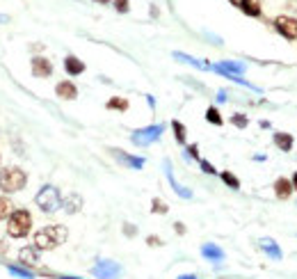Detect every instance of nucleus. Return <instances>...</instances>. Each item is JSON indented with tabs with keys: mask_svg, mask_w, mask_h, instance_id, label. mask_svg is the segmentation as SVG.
Listing matches in <instances>:
<instances>
[{
	"mask_svg": "<svg viewBox=\"0 0 297 279\" xmlns=\"http://www.w3.org/2000/svg\"><path fill=\"white\" fill-rule=\"evenodd\" d=\"M66 236H69V231L62 224L44 226L42 231L35 233V247L37 250H55V247L64 243Z\"/></svg>",
	"mask_w": 297,
	"mask_h": 279,
	"instance_id": "f257e3e1",
	"label": "nucleus"
},
{
	"mask_svg": "<svg viewBox=\"0 0 297 279\" xmlns=\"http://www.w3.org/2000/svg\"><path fill=\"white\" fill-rule=\"evenodd\" d=\"M28 183V174L21 167L0 169V190L2 192H21Z\"/></svg>",
	"mask_w": 297,
	"mask_h": 279,
	"instance_id": "f03ea898",
	"label": "nucleus"
},
{
	"mask_svg": "<svg viewBox=\"0 0 297 279\" xmlns=\"http://www.w3.org/2000/svg\"><path fill=\"white\" fill-rule=\"evenodd\" d=\"M30 226H32V215L23 208H18L7 220V233L12 238H25L30 233Z\"/></svg>",
	"mask_w": 297,
	"mask_h": 279,
	"instance_id": "7ed1b4c3",
	"label": "nucleus"
},
{
	"mask_svg": "<svg viewBox=\"0 0 297 279\" xmlns=\"http://www.w3.org/2000/svg\"><path fill=\"white\" fill-rule=\"evenodd\" d=\"M35 202L44 213H55V211L62 206V197H59V190L55 185H44L42 190L37 192Z\"/></svg>",
	"mask_w": 297,
	"mask_h": 279,
	"instance_id": "20e7f679",
	"label": "nucleus"
},
{
	"mask_svg": "<svg viewBox=\"0 0 297 279\" xmlns=\"http://www.w3.org/2000/svg\"><path fill=\"white\" fill-rule=\"evenodd\" d=\"M162 131H165V126L162 124H153V126H147V128H137V131H133L131 142L135 144V147H148V144H153V142L160 140Z\"/></svg>",
	"mask_w": 297,
	"mask_h": 279,
	"instance_id": "39448f33",
	"label": "nucleus"
},
{
	"mask_svg": "<svg viewBox=\"0 0 297 279\" xmlns=\"http://www.w3.org/2000/svg\"><path fill=\"white\" fill-rule=\"evenodd\" d=\"M92 275H94L96 279H117V277H121V266L110 261V259H103V261H99L92 268Z\"/></svg>",
	"mask_w": 297,
	"mask_h": 279,
	"instance_id": "423d86ee",
	"label": "nucleus"
},
{
	"mask_svg": "<svg viewBox=\"0 0 297 279\" xmlns=\"http://www.w3.org/2000/svg\"><path fill=\"white\" fill-rule=\"evenodd\" d=\"M274 28H277V32H279L281 37H286V39H297V21L291 16H277L274 18Z\"/></svg>",
	"mask_w": 297,
	"mask_h": 279,
	"instance_id": "0eeeda50",
	"label": "nucleus"
},
{
	"mask_svg": "<svg viewBox=\"0 0 297 279\" xmlns=\"http://www.w3.org/2000/svg\"><path fill=\"white\" fill-rule=\"evenodd\" d=\"M110 154L114 156L117 163L131 167V169H142L144 167V158H140V156H131V154H126V151H121V149H110Z\"/></svg>",
	"mask_w": 297,
	"mask_h": 279,
	"instance_id": "6e6552de",
	"label": "nucleus"
},
{
	"mask_svg": "<svg viewBox=\"0 0 297 279\" xmlns=\"http://www.w3.org/2000/svg\"><path fill=\"white\" fill-rule=\"evenodd\" d=\"M162 167H165V174H167V181H169V185H172V190L176 192L178 197H183V199H192V192L188 190V188H183V185L178 183L176 178H174V172H172V165H169V161L162 163Z\"/></svg>",
	"mask_w": 297,
	"mask_h": 279,
	"instance_id": "1a4fd4ad",
	"label": "nucleus"
},
{
	"mask_svg": "<svg viewBox=\"0 0 297 279\" xmlns=\"http://www.w3.org/2000/svg\"><path fill=\"white\" fill-rule=\"evenodd\" d=\"M274 195H277V199H281V202H286V199H291V195H293V181H288L286 176H279L277 181H274Z\"/></svg>",
	"mask_w": 297,
	"mask_h": 279,
	"instance_id": "9d476101",
	"label": "nucleus"
},
{
	"mask_svg": "<svg viewBox=\"0 0 297 279\" xmlns=\"http://www.w3.org/2000/svg\"><path fill=\"white\" fill-rule=\"evenodd\" d=\"M50 73H53L50 59H46V57H35L32 59V76L35 78H48Z\"/></svg>",
	"mask_w": 297,
	"mask_h": 279,
	"instance_id": "9b49d317",
	"label": "nucleus"
},
{
	"mask_svg": "<svg viewBox=\"0 0 297 279\" xmlns=\"http://www.w3.org/2000/svg\"><path fill=\"white\" fill-rule=\"evenodd\" d=\"M55 94H57L59 99H64V101H73V99H78V87L71 80H62V83H57V87H55Z\"/></svg>",
	"mask_w": 297,
	"mask_h": 279,
	"instance_id": "f8f14e48",
	"label": "nucleus"
},
{
	"mask_svg": "<svg viewBox=\"0 0 297 279\" xmlns=\"http://www.w3.org/2000/svg\"><path fill=\"white\" fill-rule=\"evenodd\" d=\"M201 256H203V259H208V261L222 263V261H224V250H222L220 245H215V243H206V245H201Z\"/></svg>",
	"mask_w": 297,
	"mask_h": 279,
	"instance_id": "ddd939ff",
	"label": "nucleus"
},
{
	"mask_svg": "<svg viewBox=\"0 0 297 279\" xmlns=\"http://www.w3.org/2000/svg\"><path fill=\"white\" fill-rule=\"evenodd\" d=\"M64 71L69 73V76H80V73L85 71V62L80 57H76V55H66L64 57Z\"/></svg>",
	"mask_w": 297,
	"mask_h": 279,
	"instance_id": "4468645a",
	"label": "nucleus"
},
{
	"mask_svg": "<svg viewBox=\"0 0 297 279\" xmlns=\"http://www.w3.org/2000/svg\"><path fill=\"white\" fill-rule=\"evenodd\" d=\"M236 5L247 16H261V0H236Z\"/></svg>",
	"mask_w": 297,
	"mask_h": 279,
	"instance_id": "2eb2a0df",
	"label": "nucleus"
},
{
	"mask_svg": "<svg viewBox=\"0 0 297 279\" xmlns=\"http://www.w3.org/2000/svg\"><path fill=\"white\" fill-rule=\"evenodd\" d=\"M18 261L23 266H37L39 263V250L37 247H23L18 252Z\"/></svg>",
	"mask_w": 297,
	"mask_h": 279,
	"instance_id": "dca6fc26",
	"label": "nucleus"
},
{
	"mask_svg": "<svg viewBox=\"0 0 297 279\" xmlns=\"http://www.w3.org/2000/svg\"><path fill=\"white\" fill-rule=\"evenodd\" d=\"M215 66L222 69V71H226V73H233V76H243L245 69H247L245 62H231V59H224V62H220V64H215Z\"/></svg>",
	"mask_w": 297,
	"mask_h": 279,
	"instance_id": "f3484780",
	"label": "nucleus"
},
{
	"mask_svg": "<svg viewBox=\"0 0 297 279\" xmlns=\"http://www.w3.org/2000/svg\"><path fill=\"white\" fill-rule=\"evenodd\" d=\"M261 247H263V252H267V256H270V259H274V261H279V259H281L279 245L274 243L272 238H263V240H261Z\"/></svg>",
	"mask_w": 297,
	"mask_h": 279,
	"instance_id": "a211bd4d",
	"label": "nucleus"
},
{
	"mask_svg": "<svg viewBox=\"0 0 297 279\" xmlns=\"http://www.w3.org/2000/svg\"><path fill=\"white\" fill-rule=\"evenodd\" d=\"M62 206H64L66 213H76L83 208V197L80 195H69L66 199H62Z\"/></svg>",
	"mask_w": 297,
	"mask_h": 279,
	"instance_id": "6ab92c4d",
	"label": "nucleus"
},
{
	"mask_svg": "<svg viewBox=\"0 0 297 279\" xmlns=\"http://www.w3.org/2000/svg\"><path fill=\"white\" fill-rule=\"evenodd\" d=\"M274 144H277V149L288 154L293 149V135L291 133H274Z\"/></svg>",
	"mask_w": 297,
	"mask_h": 279,
	"instance_id": "aec40b11",
	"label": "nucleus"
},
{
	"mask_svg": "<svg viewBox=\"0 0 297 279\" xmlns=\"http://www.w3.org/2000/svg\"><path fill=\"white\" fill-rule=\"evenodd\" d=\"M174 57L176 59H181V62H185V64H192V66H197V69H201V71H210L213 66L210 64H206V62H201V59H195V57H190V55H185V53H174Z\"/></svg>",
	"mask_w": 297,
	"mask_h": 279,
	"instance_id": "412c9836",
	"label": "nucleus"
},
{
	"mask_svg": "<svg viewBox=\"0 0 297 279\" xmlns=\"http://www.w3.org/2000/svg\"><path fill=\"white\" fill-rule=\"evenodd\" d=\"M7 273L12 275V277H18V279H35V273H32V270H28V268L7 266Z\"/></svg>",
	"mask_w": 297,
	"mask_h": 279,
	"instance_id": "4be33fe9",
	"label": "nucleus"
},
{
	"mask_svg": "<svg viewBox=\"0 0 297 279\" xmlns=\"http://www.w3.org/2000/svg\"><path fill=\"white\" fill-rule=\"evenodd\" d=\"M107 110H119V112H126V110H128V101L121 99V96H114V99L107 101Z\"/></svg>",
	"mask_w": 297,
	"mask_h": 279,
	"instance_id": "5701e85b",
	"label": "nucleus"
},
{
	"mask_svg": "<svg viewBox=\"0 0 297 279\" xmlns=\"http://www.w3.org/2000/svg\"><path fill=\"white\" fill-rule=\"evenodd\" d=\"M172 128H174V137H176V142L183 144V142H185V135H188L185 126L181 124V121H172Z\"/></svg>",
	"mask_w": 297,
	"mask_h": 279,
	"instance_id": "b1692460",
	"label": "nucleus"
},
{
	"mask_svg": "<svg viewBox=\"0 0 297 279\" xmlns=\"http://www.w3.org/2000/svg\"><path fill=\"white\" fill-rule=\"evenodd\" d=\"M206 119L210 121V124H215V126H222V121H224V119H222V114H220V110H217V108H213V106L206 110Z\"/></svg>",
	"mask_w": 297,
	"mask_h": 279,
	"instance_id": "393cba45",
	"label": "nucleus"
},
{
	"mask_svg": "<svg viewBox=\"0 0 297 279\" xmlns=\"http://www.w3.org/2000/svg\"><path fill=\"white\" fill-rule=\"evenodd\" d=\"M12 202L7 199V197H0V220H5L7 215H12L14 211H12Z\"/></svg>",
	"mask_w": 297,
	"mask_h": 279,
	"instance_id": "a878e982",
	"label": "nucleus"
},
{
	"mask_svg": "<svg viewBox=\"0 0 297 279\" xmlns=\"http://www.w3.org/2000/svg\"><path fill=\"white\" fill-rule=\"evenodd\" d=\"M220 176H222V181H224L229 188H233V190H240V181H238V176H233L231 172H222Z\"/></svg>",
	"mask_w": 297,
	"mask_h": 279,
	"instance_id": "bb28decb",
	"label": "nucleus"
},
{
	"mask_svg": "<svg viewBox=\"0 0 297 279\" xmlns=\"http://www.w3.org/2000/svg\"><path fill=\"white\" fill-rule=\"evenodd\" d=\"M231 124L236 126V128H247V126H249V119L245 117V114H240V112H236L231 117Z\"/></svg>",
	"mask_w": 297,
	"mask_h": 279,
	"instance_id": "cd10ccee",
	"label": "nucleus"
},
{
	"mask_svg": "<svg viewBox=\"0 0 297 279\" xmlns=\"http://www.w3.org/2000/svg\"><path fill=\"white\" fill-rule=\"evenodd\" d=\"M151 211H153V213H160V215H165L167 211H169V206H167V204L162 202V199H158V197H155L153 202H151Z\"/></svg>",
	"mask_w": 297,
	"mask_h": 279,
	"instance_id": "c85d7f7f",
	"label": "nucleus"
},
{
	"mask_svg": "<svg viewBox=\"0 0 297 279\" xmlns=\"http://www.w3.org/2000/svg\"><path fill=\"white\" fill-rule=\"evenodd\" d=\"M131 0H114V9H117L119 14H126L128 12V9H131Z\"/></svg>",
	"mask_w": 297,
	"mask_h": 279,
	"instance_id": "c756f323",
	"label": "nucleus"
},
{
	"mask_svg": "<svg viewBox=\"0 0 297 279\" xmlns=\"http://www.w3.org/2000/svg\"><path fill=\"white\" fill-rule=\"evenodd\" d=\"M199 165H201V169H203L206 174H217V169H215V167L210 165L208 161H199Z\"/></svg>",
	"mask_w": 297,
	"mask_h": 279,
	"instance_id": "7c9ffc66",
	"label": "nucleus"
},
{
	"mask_svg": "<svg viewBox=\"0 0 297 279\" xmlns=\"http://www.w3.org/2000/svg\"><path fill=\"white\" fill-rule=\"evenodd\" d=\"M185 156H188V158H199V147H197V144H190Z\"/></svg>",
	"mask_w": 297,
	"mask_h": 279,
	"instance_id": "2f4dec72",
	"label": "nucleus"
},
{
	"mask_svg": "<svg viewBox=\"0 0 297 279\" xmlns=\"http://www.w3.org/2000/svg\"><path fill=\"white\" fill-rule=\"evenodd\" d=\"M147 243L151 245V247H160L162 240H160V238H155V236H148V238H147Z\"/></svg>",
	"mask_w": 297,
	"mask_h": 279,
	"instance_id": "473e14b6",
	"label": "nucleus"
},
{
	"mask_svg": "<svg viewBox=\"0 0 297 279\" xmlns=\"http://www.w3.org/2000/svg\"><path fill=\"white\" fill-rule=\"evenodd\" d=\"M226 101V92L222 89V92H217V103H224Z\"/></svg>",
	"mask_w": 297,
	"mask_h": 279,
	"instance_id": "72a5a7b5",
	"label": "nucleus"
},
{
	"mask_svg": "<svg viewBox=\"0 0 297 279\" xmlns=\"http://www.w3.org/2000/svg\"><path fill=\"white\" fill-rule=\"evenodd\" d=\"M126 226V229H124V231H126V236H133V233H135V229H133V224H124Z\"/></svg>",
	"mask_w": 297,
	"mask_h": 279,
	"instance_id": "f704fd0d",
	"label": "nucleus"
},
{
	"mask_svg": "<svg viewBox=\"0 0 297 279\" xmlns=\"http://www.w3.org/2000/svg\"><path fill=\"white\" fill-rule=\"evenodd\" d=\"M174 226H176V231H178V233H185V226H183V222H176V224H174Z\"/></svg>",
	"mask_w": 297,
	"mask_h": 279,
	"instance_id": "c9c22d12",
	"label": "nucleus"
},
{
	"mask_svg": "<svg viewBox=\"0 0 297 279\" xmlns=\"http://www.w3.org/2000/svg\"><path fill=\"white\" fill-rule=\"evenodd\" d=\"M147 101H148V106H151V108H155V99H153V96H147Z\"/></svg>",
	"mask_w": 297,
	"mask_h": 279,
	"instance_id": "e433bc0d",
	"label": "nucleus"
},
{
	"mask_svg": "<svg viewBox=\"0 0 297 279\" xmlns=\"http://www.w3.org/2000/svg\"><path fill=\"white\" fill-rule=\"evenodd\" d=\"M7 21H9V16H7V14H0V23H7Z\"/></svg>",
	"mask_w": 297,
	"mask_h": 279,
	"instance_id": "4c0bfd02",
	"label": "nucleus"
},
{
	"mask_svg": "<svg viewBox=\"0 0 297 279\" xmlns=\"http://www.w3.org/2000/svg\"><path fill=\"white\" fill-rule=\"evenodd\" d=\"M176 279H197L195 275H181V277H176Z\"/></svg>",
	"mask_w": 297,
	"mask_h": 279,
	"instance_id": "58836bf2",
	"label": "nucleus"
},
{
	"mask_svg": "<svg viewBox=\"0 0 297 279\" xmlns=\"http://www.w3.org/2000/svg\"><path fill=\"white\" fill-rule=\"evenodd\" d=\"M293 188L297 190V172H295V176H293Z\"/></svg>",
	"mask_w": 297,
	"mask_h": 279,
	"instance_id": "ea45409f",
	"label": "nucleus"
},
{
	"mask_svg": "<svg viewBox=\"0 0 297 279\" xmlns=\"http://www.w3.org/2000/svg\"><path fill=\"white\" fill-rule=\"evenodd\" d=\"M94 2H101V5H107V2H110V0H94Z\"/></svg>",
	"mask_w": 297,
	"mask_h": 279,
	"instance_id": "a19ab883",
	"label": "nucleus"
},
{
	"mask_svg": "<svg viewBox=\"0 0 297 279\" xmlns=\"http://www.w3.org/2000/svg\"><path fill=\"white\" fill-rule=\"evenodd\" d=\"M59 279H80V277H59Z\"/></svg>",
	"mask_w": 297,
	"mask_h": 279,
	"instance_id": "79ce46f5",
	"label": "nucleus"
}]
</instances>
